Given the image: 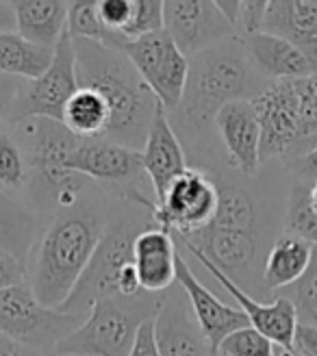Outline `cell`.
I'll return each instance as SVG.
<instances>
[{
	"label": "cell",
	"instance_id": "cell-1",
	"mask_svg": "<svg viewBox=\"0 0 317 356\" xmlns=\"http://www.w3.org/2000/svg\"><path fill=\"white\" fill-rule=\"evenodd\" d=\"M111 218V211L83 200L46 222L26 270L31 289L44 307L57 311L74 291Z\"/></svg>",
	"mask_w": 317,
	"mask_h": 356
},
{
	"label": "cell",
	"instance_id": "cell-2",
	"mask_svg": "<svg viewBox=\"0 0 317 356\" xmlns=\"http://www.w3.org/2000/svg\"><path fill=\"white\" fill-rule=\"evenodd\" d=\"M79 87L98 92L111 111L107 141L142 152L161 104L124 52L90 40H74Z\"/></svg>",
	"mask_w": 317,
	"mask_h": 356
},
{
	"label": "cell",
	"instance_id": "cell-3",
	"mask_svg": "<svg viewBox=\"0 0 317 356\" xmlns=\"http://www.w3.org/2000/svg\"><path fill=\"white\" fill-rule=\"evenodd\" d=\"M268 85L245 57L241 38H233L189 59L187 85L174 111L189 135H200L226 104L252 100Z\"/></svg>",
	"mask_w": 317,
	"mask_h": 356
},
{
	"label": "cell",
	"instance_id": "cell-4",
	"mask_svg": "<svg viewBox=\"0 0 317 356\" xmlns=\"http://www.w3.org/2000/svg\"><path fill=\"white\" fill-rule=\"evenodd\" d=\"M15 139L26 154L29 163V200L31 209L42 211H70L85 200L90 183L85 176L70 168V159L81 139L70 133L61 122L48 118H31L15 124Z\"/></svg>",
	"mask_w": 317,
	"mask_h": 356
},
{
	"label": "cell",
	"instance_id": "cell-5",
	"mask_svg": "<svg viewBox=\"0 0 317 356\" xmlns=\"http://www.w3.org/2000/svg\"><path fill=\"white\" fill-rule=\"evenodd\" d=\"M152 216V209L137 202H131L129 211L122 216L113 213L74 291L57 309L59 313L87 317L98 300L113 296H137L142 291L135 270L133 245L135 237L154 224Z\"/></svg>",
	"mask_w": 317,
	"mask_h": 356
},
{
	"label": "cell",
	"instance_id": "cell-6",
	"mask_svg": "<svg viewBox=\"0 0 317 356\" xmlns=\"http://www.w3.org/2000/svg\"><path fill=\"white\" fill-rule=\"evenodd\" d=\"M161 309V293L98 300L85 322L55 348V356H131L137 334Z\"/></svg>",
	"mask_w": 317,
	"mask_h": 356
},
{
	"label": "cell",
	"instance_id": "cell-7",
	"mask_svg": "<svg viewBox=\"0 0 317 356\" xmlns=\"http://www.w3.org/2000/svg\"><path fill=\"white\" fill-rule=\"evenodd\" d=\"M85 322L83 315L59 313L35 298L29 282L0 289V332L29 348L52 354L59 341Z\"/></svg>",
	"mask_w": 317,
	"mask_h": 356
},
{
	"label": "cell",
	"instance_id": "cell-8",
	"mask_svg": "<svg viewBox=\"0 0 317 356\" xmlns=\"http://www.w3.org/2000/svg\"><path fill=\"white\" fill-rule=\"evenodd\" d=\"M70 168L87 181L113 187L122 200L137 202L152 211L156 209V202L139 189L146 181L139 150L124 148L107 139H81L70 159Z\"/></svg>",
	"mask_w": 317,
	"mask_h": 356
},
{
	"label": "cell",
	"instance_id": "cell-9",
	"mask_svg": "<svg viewBox=\"0 0 317 356\" xmlns=\"http://www.w3.org/2000/svg\"><path fill=\"white\" fill-rule=\"evenodd\" d=\"M76 79V55H74V40L70 33L61 35L59 44L55 46V59L46 72L35 79L24 81L20 94H17L11 111L7 115L9 124H20L31 118H48L61 122L65 104L79 92Z\"/></svg>",
	"mask_w": 317,
	"mask_h": 356
},
{
	"label": "cell",
	"instance_id": "cell-10",
	"mask_svg": "<svg viewBox=\"0 0 317 356\" xmlns=\"http://www.w3.org/2000/svg\"><path fill=\"white\" fill-rule=\"evenodd\" d=\"M220 202L218 183L206 172L189 168L168 189L163 202L154 209V224L179 237H193L216 220Z\"/></svg>",
	"mask_w": 317,
	"mask_h": 356
},
{
	"label": "cell",
	"instance_id": "cell-11",
	"mask_svg": "<svg viewBox=\"0 0 317 356\" xmlns=\"http://www.w3.org/2000/svg\"><path fill=\"white\" fill-rule=\"evenodd\" d=\"M117 50L124 52L127 59L137 70V74L144 79L148 89L158 100V104L165 111H174L187 85L189 59L168 38V33L161 31L142 40L127 42Z\"/></svg>",
	"mask_w": 317,
	"mask_h": 356
},
{
	"label": "cell",
	"instance_id": "cell-12",
	"mask_svg": "<svg viewBox=\"0 0 317 356\" xmlns=\"http://www.w3.org/2000/svg\"><path fill=\"white\" fill-rule=\"evenodd\" d=\"M261 127V161L295 159L300 146V96L295 81L270 83L252 98Z\"/></svg>",
	"mask_w": 317,
	"mask_h": 356
},
{
	"label": "cell",
	"instance_id": "cell-13",
	"mask_svg": "<svg viewBox=\"0 0 317 356\" xmlns=\"http://www.w3.org/2000/svg\"><path fill=\"white\" fill-rule=\"evenodd\" d=\"M172 237H174L176 245H183L187 252H191L193 257H196L204 270L222 284V289L228 291V296L237 302L239 309L243 311V315L248 317L252 328H257L261 334H266L274 346L285 348V350H295V330H298V326H300V322H298L295 307L291 305L289 298L278 296L274 302H270V305H263V302H259L252 296L245 293L235 280H231L224 272H220L218 267L211 263L193 243H189L183 237H176V235H172Z\"/></svg>",
	"mask_w": 317,
	"mask_h": 356
},
{
	"label": "cell",
	"instance_id": "cell-14",
	"mask_svg": "<svg viewBox=\"0 0 317 356\" xmlns=\"http://www.w3.org/2000/svg\"><path fill=\"white\" fill-rule=\"evenodd\" d=\"M163 31L187 59L198 52L237 38L216 3L206 0H168L163 3Z\"/></svg>",
	"mask_w": 317,
	"mask_h": 356
},
{
	"label": "cell",
	"instance_id": "cell-15",
	"mask_svg": "<svg viewBox=\"0 0 317 356\" xmlns=\"http://www.w3.org/2000/svg\"><path fill=\"white\" fill-rule=\"evenodd\" d=\"M152 326L158 356H218L179 282L161 293V309L152 319Z\"/></svg>",
	"mask_w": 317,
	"mask_h": 356
},
{
	"label": "cell",
	"instance_id": "cell-16",
	"mask_svg": "<svg viewBox=\"0 0 317 356\" xmlns=\"http://www.w3.org/2000/svg\"><path fill=\"white\" fill-rule=\"evenodd\" d=\"M142 163L156 204L163 202L168 189L172 187L176 178L189 170L183 144L163 106L156 109L148 139L142 148Z\"/></svg>",
	"mask_w": 317,
	"mask_h": 356
},
{
	"label": "cell",
	"instance_id": "cell-17",
	"mask_svg": "<svg viewBox=\"0 0 317 356\" xmlns=\"http://www.w3.org/2000/svg\"><path fill=\"white\" fill-rule=\"evenodd\" d=\"M216 129L228 163L239 174L254 176L261 168V127L252 100H235L216 115Z\"/></svg>",
	"mask_w": 317,
	"mask_h": 356
},
{
	"label": "cell",
	"instance_id": "cell-18",
	"mask_svg": "<svg viewBox=\"0 0 317 356\" xmlns=\"http://www.w3.org/2000/svg\"><path fill=\"white\" fill-rule=\"evenodd\" d=\"M176 282H179L183 291L187 293L193 315H196L204 337L216 352L228 334H233L239 328L250 326L248 317L243 315L241 309L224 305L213 291L204 287L196 278V274L191 272V267L187 265L181 252H179V259H176Z\"/></svg>",
	"mask_w": 317,
	"mask_h": 356
},
{
	"label": "cell",
	"instance_id": "cell-19",
	"mask_svg": "<svg viewBox=\"0 0 317 356\" xmlns=\"http://www.w3.org/2000/svg\"><path fill=\"white\" fill-rule=\"evenodd\" d=\"M243 50L250 65L261 79L278 81H298L315 74L311 61L304 52L291 42L278 38L272 33H254L250 38H243Z\"/></svg>",
	"mask_w": 317,
	"mask_h": 356
},
{
	"label": "cell",
	"instance_id": "cell-20",
	"mask_svg": "<svg viewBox=\"0 0 317 356\" xmlns=\"http://www.w3.org/2000/svg\"><path fill=\"white\" fill-rule=\"evenodd\" d=\"M133 257L142 291L165 293L172 284H176L179 245H176L172 233H168V230L158 228L156 224L144 228L135 237Z\"/></svg>",
	"mask_w": 317,
	"mask_h": 356
},
{
	"label": "cell",
	"instance_id": "cell-21",
	"mask_svg": "<svg viewBox=\"0 0 317 356\" xmlns=\"http://www.w3.org/2000/svg\"><path fill=\"white\" fill-rule=\"evenodd\" d=\"M179 237V235H176ZM213 263L220 272L239 284V278L254 265L259 257V239L252 230H231L209 226L193 237H183Z\"/></svg>",
	"mask_w": 317,
	"mask_h": 356
},
{
	"label": "cell",
	"instance_id": "cell-22",
	"mask_svg": "<svg viewBox=\"0 0 317 356\" xmlns=\"http://www.w3.org/2000/svg\"><path fill=\"white\" fill-rule=\"evenodd\" d=\"M263 31L300 48L317 74V0H272Z\"/></svg>",
	"mask_w": 317,
	"mask_h": 356
},
{
	"label": "cell",
	"instance_id": "cell-23",
	"mask_svg": "<svg viewBox=\"0 0 317 356\" xmlns=\"http://www.w3.org/2000/svg\"><path fill=\"white\" fill-rule=\"evenodd\" d=\"M13 5L15 31L31 44L55 48L67 29L70 3L57 0H17Z\"/></svg>",
	"mask_w": 317,
	"mask_h": 356
},
{
	"label": "cell",
	"instance_id": "cell-24",
	"mask_svg": "<svg viewBox=\"0 0 317 356\" xmlns=\"http://www.w3.org/2000/svg\"><path fill=\"white\" fill-rule=\"evenodd\" d=\"M313 243L295 235H280L270 248L263 265V284L268 291L287 289L300 280L313 261Z\"/></svg>",
	"mask_w": 317,
	"mask_h": 356
},
{
	"label": "cell",
	"instance_id": "cell-25",
	"mask_svg": "<svg viewBox=\"0 0 317 356\" xmlns=\"http://www.w3.org/2000/svg\"><path fill=\"white\" fill-rule=\"evenodd\" d=\"M55 59V48L31 44L20 33H0V74L20 81L40 79Z\"/></svg>",
	"mask_w": 317,
	"mask_h": 356
},
{
	"label": "cell",
	"instance_id": "cell-26",
	"mask_svg": "<svg viewBox=\"0 0 317 356\" xmlns=\"http://www.w3.org/2000/svg\"><path fill=\"white\" fill-rule=\"evenodd\" d=\"M111 111L94 89H79L65 104L61 124L79 139H104L109 131Z\"/></svg>",
	"mask_w": 317,
	"mask_h": 356
},
{
	"label": "cell",
	"instance_id": "cell-27",
	"mask_svg": "<svg viewBox=\"0 0 317 356\" xmlns=\"http://www.w3.org/2000/svg\"><path fill=\"white\" fill-rule=\"evenodd\" d=\"M220 202L216 211L213 228L252 230L257 233V207L252 195L237 185H218Z\"/></svg>",
	"mask_w": 317,
	"mask_h": 356
},
{
	"label": "cell",
	"instance_id": "cell-28",
	"mask_svg": "<svg viewBox=\"0 0 317 356\" xmlns=\"http://www.w3.org/2000/svg\"><path fill=\"white\" fill-rule=\"evenodd\" d=\"M67 33L72 40H90L111 48H120L122 44H127V40L120 33H113L102 24L96 3H70Z\"/></svg>",
	"mask_w": 317,
	"mask_h": 356
},
{
	"label": "cell",
	"instance_id": "cell-29",
	"mask_svg": "<svg viewBox=\"0 0 317 356\" xmlns=\"http://www.w3.org/2000/svg\"><path fill=\"white\" fill-rule=\"evenodd\" d=\"M29 183V163L26 154L15 135L0 122V189L17 191Z\"/></svg>",
	"mask_w": 317,
	"mask_h": 356
},
{
	"label": "cell",
	"instance_id": "cell-30",
	"mask_svg": "<svg viewBox=\"0 0 317 356\" xmlns=\"http://www.w3.org/2000/svg\"><path fill=\"white\" fill-rule=\"evenodd\" d=\"M285 233L295 235L317 248V213L309 204V185L295 183L285 213Z\"/></svg>",
	"mask_w": 317,
	"mask_h": 356
},
{
	"label": "cell",
	"instance_id": "cell-31",
	"mask_svg": "<svg viewBox=\"0 0 317 356\" xmlns=\"http://www.w3.org/2000/svg\"><path fill=\"white\" fill-rule=\"evenodd\" d=\"M285 298H289L291 305L295 307L298 322L302 326L317 328V248L313 252L309 270L295 284L285 289Z\"/></svg>",
	"mask_w": 317,
	"mask_h": 356
},
{
	"label": "cell",
	"instance_id": "cell-32",
	"mask_svg": "<svg viewBox=\"0 0 317 356\" xmlns=\"http://www.w3.org/2000/svg\"><path fill=\"white\" fill-rule=\"evenodd\" d=\"M295 87L298 96H300V146H298L295 154L298 159L317 146V74L298 79Z\"/></svg>",
	"mask_w": 317,
	"mask_h": 356
},
{
	"label": "cell",
	"instance_id": "cell-33",
	"mask_svg": "<svg viewBox=\"0 0 317 356\" xmlns=\"http://www.w3.org/2000/svg\"><path fill=\"white\" fill-rule=\"evenodd\" d=\"M163 31V3L161 0H133V13L129 24L120 31L127 42L148 38Z\"/></svg>",
	"mask_w": 317,
	"mask_h": 356
},
{
	"label": "cell",
	"instance_id": "cell-34",
	"mask_svg": "<svg viewBox=\"0 0 317 356\" xmlns=\"http://www.w3.org/2000/svg\"><path fill=\"white\" fill-rule=\"evenodd\" d=\"M274 352L276 346L252 326L228 334L218 348V356H274Z\"/></svg>",
	"mask_w": 317,
	"mask_h": 356
},
{
	"label": "cell",
	"instance_id": "cell-35",
	"mask_svg": "<svg viewBox=\"0 0 317 356\" xmlns=\"http://www.w3.org/2000/svg\"><path fill=\"white\" fill-rule=\"evenodd\" d=\"M96 9L102 24L113 33H120L131 20L133 0H102V3H96Z\"/></svg>",
	"mask_w": 317,
	"mask_h": 356
},
{
	"label": "cell",
	"instance_id": "cell-36",
	"mask_svg": "<svg viewBox=\"0 0 317 356\" xmlns=\"http://www.w3.org/2000/svg\"><path fill=\"white\" fill-rule=\"evenodd\" d=\"M268 3H241L239 7V20H237V38H250L254 33L263 31V20H266Z\"/></svg>",
	"mask_w": 317,
	"mask_h": 356
},
{
	"label": "cell",
	"instance_id": "cell-37",
	"mask_svg": "<svg viewBox=\"0 0 317 356\" xmlns=\"http://www.w3.org/2000/svg\"><path fill=\"white\" fill-rule=\"evenodd\" d=\"M22 282H29L26 265L11 252L0 248V289H9Z\"/></svg>",
	"mask_w": 317,
	"mask_h": 356
},
{
	"label": "cell",
	"instance_id": "cell-38",
	"mask_svg": "<svg viewBox=\"0 0 317 356\" xmlns=\"http://www.w3.org/2000/svg\"><path fill=\"white\" fill-rule=\"evenodd\" d=\"M22 85H24V81H20V79L0 74V122H3V118L7 120L17 94H20Z\"/></svg>",
	"mask_w": 317,
	"mask_h": 356
},
{
	"label": "cell",
	"instance_id": "cell-39",
	"mask_svg": "<svg viewBox=\"0 0 317 356\" xmlns=\"http://www.w3.org/2000/svg\"><path fill=\"white\" fill-rule=\"evenodd\" d=\"M289 168L302 178V183H307V185L317 183V146L311 148L309 152H304L302 156L289 161Z\"/></svg>",
	"mask_w": 317,
	"mask_h": 356
},
{
	"label": "cell",
	"instance_id": "cell-40",
	"mask_svg": "<svg viewBox=\"0 0 317 356\" xmlns=\"http://www.w3.org/2000/svg\"><path fill=\"white\" fill-rule=\"evenodd\" d=\"M131 356H158V350H156V343H154V326H152V322L144 324L142 330H139Z\"/></svg>",
	"mask_w": 317,
	"mask_h": 356
},
{
	"label": "cell",
	"instance_id": "cell-41",
	"mask_svg": "<svg viewBox=\"0 0 317 356\" xmlns=\"http://www.w3.org/2000/svg\"><path fill=\"white\" fill-rule=\"evenodd\" d=\"M295 352L302 356H317V328L298 326L295 330Z\"/></svg>",
	"mask_w": 317,
	"mask_h": 356
},
{
	"label": "cell",
	"instance_id": "cell-42",
	"mask_svg": "<svg viewBox=\"0 0 317 356\" xmlns=\"http://www.w3.org/2000/svg\"><path fill=\"white\" fill-rule=\"evenodd\" d=\"M0 356H52V354L29 348V346L15 341V339H11V337L0 332Z\"/></svg>",
	"mask_w": 317,
	"mask_h": 356
},
{
	"label": "cell",
	"instance_id": "cell-43",
	"mask_svg": "<svg viewBox=\"0 0 317 356\" xmlns=\"http://www.w3.org/2000/svg\"><path fill=\"white\" fill-rule=\"evenodd\" d=\"M15 31V13L11 3H0V33Z\"/></svg>",
	"mask_w": 317,
	"mask_h": 356
},
{
	"label": "cell",
	"instance_id": "cell-44",
	"mask_svg": "<svg viewBox=\"0 0 317 356\" xmlns=\"http://www.w3.org/2000/svg\"><path fill=\"white\" fill-rule=\"evenodd\" d=\"M309 204H311V209L317 213V183L309 185Z\"/></svg>",
	"mask_w": 317,
	"mask_h": 356
},
{
	"label": "cell",
	"instance_id": "cell-45",
	"mask_svg": "<svg viewBox=\"0 0 317 356\" xmlns=\"http://www.w3.org/2000/svg\"><path fill=\"white\" fill-rule=\"evenodd\" d=\"M274 356H295V350H285V348H278V346H276Z\"/></svg>",
	"mask_w": 317,
	"mask_h": 356
},
{
	"label": "cell",
	"instance_id": "cell-46",
	"mask_svg": "<svg viewBox=\"0 0 317 356\" xmlns=\"http://www.w3.org/2000/svg\"><path fill=\"white\" fill-rule=\"evenodd\" d=\"M295 356H302V354H298V352H295Z\"/></svg>",
	"mask_w": 317,
	"mask_h": 356
},
{
	"label": "cell",
	"instance_id": "cell-47",
	"mask_svg": "<svg viewBox=\"0 0 317 356\" xmlns=\"http://www.w3.org/2000/svg\"><path fill=\"white\" fill-rule=\"evenodd\" d=\"M52 356H55V354H52Z\"/></svg>",
	"mask_w": 317,
	"mask_h": 356
}]
</instances>
